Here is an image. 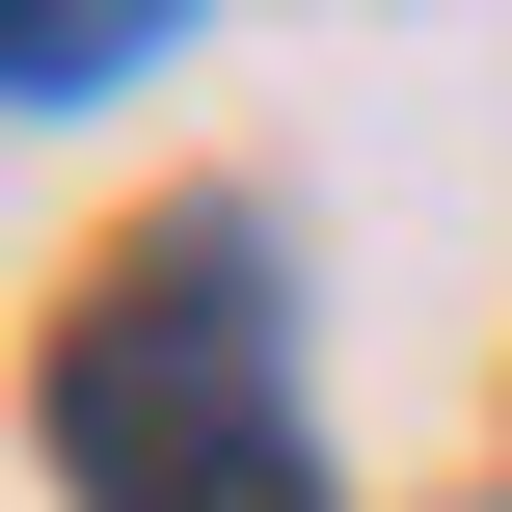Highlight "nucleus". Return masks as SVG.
<instances>
[{"label": "nucleus", "instance_id": "obj_1", "mask_svg": "<svg viewBox=\"0 0 512 512\" xmlns=\"http://www.w3.org/2000/svg\"><path fill=\"white\" fill-rule=\"evenodd\" d=\"M54 459L108 512H324L297 486V324H270V270H243V243L108 270L81 378H54Z\"/></svg>", "mask_w": 512, "mask_h": 512}]
</instances>
